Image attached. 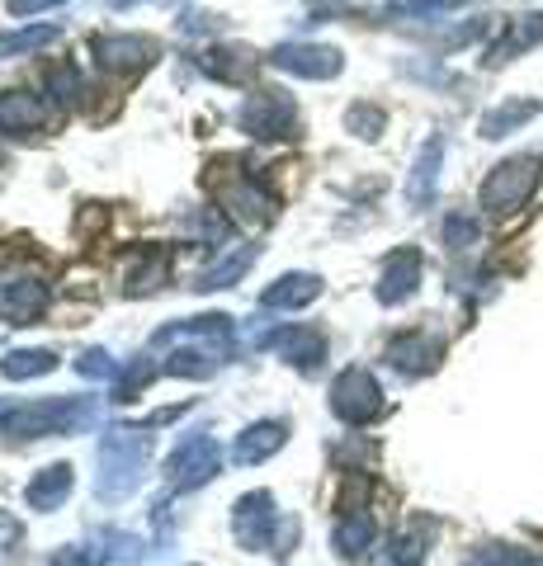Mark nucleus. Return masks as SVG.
<instances>
[{"instance_id":"obj_33","label":"nucleus","mask_w":543,"mask_h":566,"mask_svg":"<svg viewBox=\"0 0 543 566\" xmlns=\"http://www.w3.org/2000/svg\"><path fill=\"white\" fill-rule=\"evenodd\" d=\"M76 374L100 382V378H114V374H118V364H114V354H109V349H85L81 359H76Z\"/></svg>"},{"instance_id":"obj_2","label":"nucleus","mask_w":543,"mask_h":566,"mask_svg":"<svg viewBox=\"0 0 543 566\" xmlns=\"http://www.w3.org/2000/svg\"><path fill=\"white\" fill-rule=\"evenodd\" d=\"M100 420L95 397H43V401H6L0 397V434L10 439H52V434H76Z\"/></svg>"},{"instance_id":"obj_18","label":"nucleus","mask_w":543,"mask_h":566,"mask_svg":"<svg viewBox=\"0 0 543 566\" xmlns=\"http://www.w3.org/2000/svg\"><path fill=\"white\" fill-rule=\"evenodd\" d=\"M440 161H445V137H430L420 147L416 166H411V180H407V203L411 208H426L435 199V185H440Z\"/></svg>"},{"instance_id":"obj_24","label":"nucleus","mask_w":543,"mask_h":566,"mask_svg":"<svg viewBox=\"0 0 543 566\" xmlns=\"http://www.w3.org/2000/svg\"><path fill=\"white\" fill-rule=\"evenodd\" d=\"M539 114V99H511V104H501V109L492 114H482V137H511L520 123H530Z\"/></svg>"},{"instance_id":"obj_38","label":"nucleus","mask_w":543,"mask_h":566,"mask_svg":"<svg viewBox=\"0 0 543 566\" xmlns=\"http://www.w3.org/2000/svg\"><path fill=\"white\" fill-rule=\"evenodd\" d=\"M109 6H114V10H128V6H137V0H109Z\"/></svg>"},{"instance_id":"obj_22","label":"nucleus","mask_w":543,"mask_h":566,"mask_svg":"<svg viewBox=\"0 0 543 566\" xmlns=\"http://www.w3.org/2000/svg\"><path fill=\"white\" fill-rule=\"evenodd\" d=\"M199 66L208 71V76H218V81H227V85H237V81H247V71L255 66V57H251V48L227 43V48H208L203 57H199Z\"/></svg>"},{"instance_id":"obj_8","label":"nucleus","mask_w":543,"mask_h":566,"mask_svg":"<svg viewBox=\"0 0 543 566\" xmlns=\"http://www.w3.org/2000/svg\"><path fill=\"white\" fill-rule=\"evenodd\" d=\"M378 406H383V387L369 368H345V374L331 382V411H336L345 424L374 420Z\"/></svg>"},{"instance_id":"obj_7","label":"nucleus","mask_w":543,"mask_h":566,"mask_svg":"<svg viewBox=\"0 0 543 566\" xmlns=\"http://www.w3.org/2000/svg\"><path fill=\"white\" fill-rule=\"evenodd\" d=\"M534 185H539V166L530 161V156L501 161V166L482 180V208H487V212H511V208H520L524 199H530Z\"/></svg>"},{"instance_id":"obj_10","label":"nucleus","mask_w":543,"mask_h":566,"mask_svg":"<svg viewBox=\"0 0 543 566\" xmlns=\"http://www.w3.org/2000/svg\"><path fill=\"white\" fill-rule=\"evenodd\" d=\"M218 203L247 227H265L274 218V199L255 185V175H222L218 180Z\"/></svg>"},{"instance_id":"obj_17","label":"nucleus","mask_w":543,"mask_h":566,"mask_svg":"<svg viewBox=\"0 0 543 566\" xmlns=\"http://www.w3.org/2000/svg\"><path fill=\"white\" fill-rule=\"evenodd\" d=\"M72 486H76V472H72V463H48L39 476L29 482V491H24V501H29V510H58L66 495H72Z\"/></svg>"},{"instance_id":"obj_37","label":"nucleus","mask_w":543,"mask_h":566,"mask_svg":"<svg viewBox=\"0 0 543 566\" xmlns=\"http://www.w3.org/2000/svg\"><path fill=\"white\" fill-rule=\"evenodd\" d=\"M52 6H62V0H6V10H10V14H20V20H24V14L52 10Z\"/></svg>"},{"instance_id":"obj_21","label":"nucleus","mask_w":543,"mask_h":566,"mask_svg":"<svg viewBox=\"0 0 543 566\" xmlns=\"http://www.w3.org/2000/svg\"><path fill=\"white\" fill-rule=\"evenodd\" d=\"M43 123V104L39 95H29V91H6L0 95V133L6 137H24L33 133Z\"/></svg>"},{"instance_id":"obj_32","label":"nucleus","mask_w":543,"mask_h":566,"mask_svg":"<svg viewBox=\"0 0 543 566\" xmlns=\"http://www.w3.org/2000/svg\"><path fill=\"white\" fill-rule=\"evenodd\" d=\"M478 232H482L478 222L463 218V212H453V218L445 222V245L449 251H468V245H478Z\"/></svg>"},{"instance_id":"obj_25","label":"nucleus","mask_w":543,"mask_h":566,"mask_svg":"<svg viewBox=\"0 0 543 566\" xmlns=\"http://www.w3.org/2000/svg\"><path fill=\"white\" fill-rule=\"evenodd\" d=\"M534 43H543V14H524V20L505 33L492 52H487V62H505V57H515V52L534 48Z\"/></svg>"},{"instance_id":"obj_12","label":"nucleus","mask_w":543,"mask_h":566,"mask_svg":"<svg viewBox=\"0 0 543 566\" xmlns=\"http://www.w3.org/2000/svg\"><path fill=\"white\" fill-rule=\"evenodd\" d=\"M95 62L100 71L133 76V71H147L156 62V43L137 39V33H104V39H95Z\"/></svg>"},{"instance_id":"obj_35","label":"nucleus","mask_w":543,"mask_h":566,"mask_svg":"<svg viewBox=\"0 0 543 566\" xmlns=\"http://www.w3.org/2000/svg\"><path fill=\"white\" fill-rule=\"evenodd\" d=\"M374 566H420V547L411 538H393V547Z\"/></svg>"},{"instance_id":"obj_11","label":"nucleus","mask_w":543,"mask_h":566,"mask_svg":"<svg viewBox=\"0 0 543 566\" xmlns=\"http://www.w3.org/2000/svg\"><path fill=\"white\" fill-rule=\"evenodd\" d=\"M48 303H52V293L43 279L20 274V279L0 283V322H10V326H33L48 312Z\"/></svg>"},{"instance_id":"obj_27","label":"nucleus","mask_w":543,"mask_h":566,"mask_svg":"<svg viewBox=\"0 0 543 566\" xmlns=\"http://www.w3.org/2000/svg\"><path fill=\"white\" fill-rule=\"evenodd\" d=\"M166 274H170V255L166 251H147V260L143 264H133V274H128V297H137V293H156L166 283Z\"/></svg>"},{"instance_id":"obj_6","label":"nucleus","mask_w":543,"mask_h":566,"mask_svg":"<svg viewBox=\"0 0 543 566\" xmlns=\"http://www.w3.org/2000/svg\"><path fill=\"white\" fill-rule=\"evenodd\" d=\"M218 468H222L218 439L208 434V430H195L189 439H180V449L166 458V482L175 491H195V486L208 482V476H218Z\"/></svg>"},{"instance_id":"obj_26","label":"nucleus","mask_w":543,"mask_h":566,"mask_svg":"<svg viewBox=\"0 0 543 566\" xmlns=\"http://www.w3.org/2000/svg\"><path fill=\"white\" fill-rule=\"evenodd\" d=\"M369 543H374V520L369 515H355V510H345V515L336 520V547H341L345 557H359Z\"/></svg>"},{"instance_id":"obj_15","label":"nucleus","mask_w":543,"mask_h":566,"mask_svg":"<svg viewBox=\"0 0 543 566\" xmlns=\"http://www.w3.org/2000/svg\"><path fill=\"white\" fill-rule=\"evenodd\" d=\"M440 359H445V345L435 340V335H401V340L388 345V364L397 368V374H407V378L430 374Z\"/></svg>"},{"instance_id":"obj_34","label":"nucleus","mask_w":543,"mask_h":566,"mask_svg":"<svg viewBox=\"0 0 543 566\" xmlns=\"http://www.w3.org/2000/svg\"><path fill=\"white\" fill-rule=\"evenodd\" d=\"M48 85H52V91H58V95H52L58 104H66V99H76V95H81L76 66H52V71H48Z\"/></svg>"},{"instance_id":"obj_1","label":"nucleus","mask_w":543,"mask_h":566,"mask_svg":"<svg viewBox=\"0 0 543 566\" xmlns=\"http://www.w3.org/2000/svg\"><path fill=\"white\" fill-rule=\"evenodd\" d=\"M170 349L166 374L175 378H213L232 354V316H189V322L161 326L152 335V349Z\"/></svg>"},{"instance_id":"obj_4","label":"nucleus","mask_w":543,"mask_h":566,"mask_svg":"<svg viewBox=\"0 0 543 566\" xmlns=\"http://www.w3.org/2000/svg\"><path fill=\"white\" fill-rule=\"evenodd\" d=\"M232 534L241 547H251V553H279V543H293L297 528L279 520L270 491H247L232 505Z\"/></svg>"},{"instance_id":"obj_3","label":"nucleus","mask_w":543,"mask_h":566,"mask_svg":"<svg viewBox=\"0 0 543 566\" xmlns=\"http://www.w3.org/2000/svg\"><path fill=\"white\" fill-rule=\"evenodd\" d=\"M147 458H152V434L147 430H133V424L104 430V439H100V482H95L100 501H128V495L143 486Z\"/></svg>"},{"instance_id":"obj_29","label":"nucleus","mask_w":543,"mask_h":566,"mask_svg":"<svg viewBox=\"0 0 543 566\" xmlns=\"http://www.w3.org/2000/svg\"><path fill=\"white\" fill-rule=\"evenodd\" d=\"M152 378H156V364L152 359H133L128 374L114 382V401H137V392H147Z\"/></svg>"},{"instance_id":"obj_23","label":"nucleus","mask_w":543,"mask_h":566,"mask_svg":"<svg viewBox=\"0 0 543 566\" xmlns=\"http://www.w3.org/2000/svg\"><path fill=\"white\" fill-rule=\"evenodd\" d=\"M58 368V354L52 349H10L6 359H0V374H6L10 382H20V378H43Z\"/></svg>"},{"instance_id":"obj_13","label":"nucleus","mask_w":543,"mask_h":566,"mask_svg":"<svg viewBox=\"0 0 543 566\" xmlns=\"http://www.w3.org/2000/svg\"><path fill=\"white\" fill-rule=\"evenodd\" d=\"M416 283H420V251H393L388 264H383V274H378V303L383 307H397V303H407V297L416 293Z\"/></svg>"},{"instance_id":"obj_16","label":"nucleus","mask_w":543,"mask_h":566,"mask_svg":"<svg viewBox=\"0 0 543 566\" xmlns=\"http://www.w3.org/2000/svg\"><path fill=\"white\" fill-rule=\"evenodd\" d=\"M322 297V279L317 274H284L274 279L265 293H260V307L265 312H297L307 303H317Z\"/></svg>"},{"instance_id":"obj_36","label":"nucleus","mask_w":543,"mask_h":566,"mask_svg":"<svg viewBox=\"0 0 543 566\" xmlns=\"http://www.w3.org/2000/svg\"><path fill=\"white\" fill-rule=\"evenodd\" d=\"M48 566H104V562L91 553V547H66V553H58Z\"/></svg>"},{"instance_id":"obj_5","label":"nucleus","mask_w":543,"mask_h":566,"mask_svg":"<svg viewBox=\"0 0 543 566\" xmlns=\"http://www.w3.org/2000/svg\"><path fill=\"white\" fill-rule=\"evenodd\" d=\"M237 128L255 137V142H279V137H293L297 133V109L289 95L279 91H255L247 95V104L237 109Z\"/></svg>"},{"instance_id":"obj_9","label":"nucleus","mask_w":543,"mask_h":566,"mask_svg":"<svg viewBox=\"0 0 543 566\" xmlns=\"http://www.w3.org/2000/svg\"><path fill=\"white\" fill-rule=\"evenodd\" d=\"M270 66L279 71H289V76L297 81H331V76H341V48H326V43H279L270 52Z\"/></svg>"},{"instance_id":"obj_20","label":"nucleus","mask_w":543,"mask_h":566,"mask_svg":"<svg viewBox=\"0 0 543 566\" xmlns=\"http://www.w3.org/2000/svg\"><path fill=\"white\" fill-rule=\"evenodd\" d=\"M255 264V245H232L222 260H213L208 270L195 279V289L199 293H218V289H232V283L247 279V270Z\"/></svg>"},{"instance_id":"obj_14","label":"nucleus","mask_w":543,"mask_h":566,"mask_svg":"<svg viewBox=\"0 0 543 566\" xmlns=\"http://www.w3.org/2000/svg\"><path fill=\"white\" fill-rule=\"evenodd\" d=\"M284 439H289V424L284 420H255V424H247V430L237 434L232 458H237L241 468L265 463V458H274L279 449H284Z\"/></svg>"},{"instance_id":"obj_30","label":"nucleus","mask_w":543,"mask_h":566,"mask_svg":"<svg viewBox=\"0 0 543 566\" xmlns=\"http://www.w3.org/2000/svg\"><path fill=\"white\" fill-rule=\"evenodd\" d=\"M383 109L378 104H349V114H345V128L355 133V137H364V142H374L378 133H383Z\"/></svg>"},{"instance_id":"obj_19","label":"nucleus","mask_w":543,"mask_h":566,"mask_svg":"<svg viewBox=\"0 0 543 566\" xmlns=\"http://www.w3.org/2000/svg\"><path fill=\"white\" fill-rule=\"evenodd\" d=\"M260 345H279L284 349V359L297 364L303 374H312L322 359H326V340H322V331H307V326H293V331H279V335H265Z\"/></svg>"},{"instance_id":"obj_28","label":"nucleus","mask_w":543,"mask_h":566,"mask_svg":"<svg viewBox=\"0 0 543 566\" xmlns=\"http://www.w3.org/2000/svg\"><path fill=\"white\" fill-rule=\"evenodd\" d=\"M58 39L52 24H39V29H14V33H0V57H20V52H33Z\"/></svg>"},{"instance_id":"obj_31","label":"nucleus","mask_w":543,"mask_h":566,"mask_svg":"<svg viewBox=\"0 0 543 566\" xmlns=\"http://www.w3.org/2000/svg\"><path fill=\"white\" fill-rule=\"evenodd\" d=\"M459 0H388V14H407V20H430V14L453 10Z\"/></svg>"}]
</instances>
